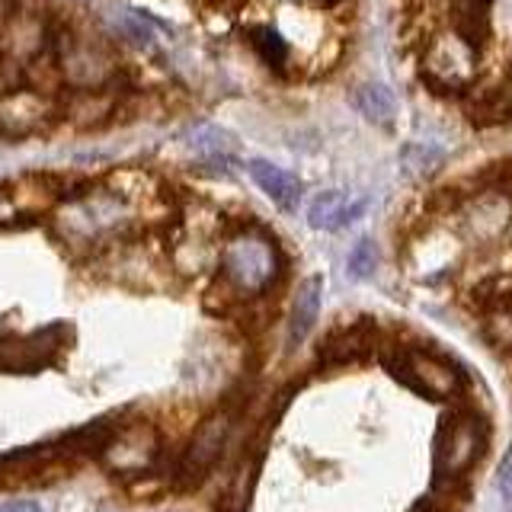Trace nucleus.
I'll list each match as a JSON object with an SVG mask.
<instances>
[{
	"label": "nucleus",
	"mask_w": 512,
	"mask_h": 512,
	"mask_svg": "<svg viewBox=\"0 0 512 512\" xmlns=\"http://www.w3.org/2000/svg\"><path fill=\"white\" fill-rule=\"evenodd\" d=\"M285 272H288V263L276 237L263 231L256 221L228 218V237H224V244H221L218 276L228 282L240 298L256 301V298L279 292Z\"/></svg>",
	"instance_id": "1"
},
{
	"label": "nucleus",
	"mask_w": 512,
	"mask_h": 512,
	"mask_svg": "<svg viewBox=\"0 0 512 512\" xmlns=\"http://www.w3.org/2000/svg\"><path fill=\"white\" fill-rule=\"evenodd\" d=\"M378 359L397 381H404L407 388L420 391L429 400H458L464 394L461 368L426 346L394 343L388 346V352L378 349Z\"/></svg>",
	"instance_id": "2"
},
{
	"label": "nucleus",
	"mask_w": 512,
	"mask_h": 512,
	"mask_svg": "<svg viewBox=\"0 0 512 512\" xmlns=\"http://www.w3.org/2000/svg\"><path fill=\"white\" fill-rule=\"evenodd\" d=\"M237 416L234 410H215L205 413L196 423V429L189 432V439L183 442V452L176 458L173 468V490H196L205 484V477L215 471V464L221 461L224 448L231 445L234 429H237Z\"/></svg>",
	"instance_id": "3"
},
{
	"label": "nucleus",
	"mask_w": 512,
	"mask_h": 512,
	"mask_svg": "<svg viewBox=\"0 0 512 512\" xmlns=\"http://www.w3.org/2000/svg\"><path fill=\"white\" fill-rule=\"evenodd\" d=\"M487 423L474 410H448L436 432V474L439 480H464L484 458Z\"/></svg>",
	"instance_id": "4"
},
{
	"label": "nucleus",
	"mask_w": 512,
	"mask_h": 512,
	"mask_svg": "<svg viewBox=\"0 0 512 512\" xmlns=\"http://www.w3.org/2000/svg\"><path fill=\"white\" fill-rule=\"evenodd\" d=\"M80 458H74L58 439L20 448L0 458V490H45L68 480L77 471Z\"/></svg>",
	"instance_id": "5"
},
{
	"label": "nucleus",
	"mask_w": 512,
	"mask_h": 512,
	"mask_svg": "<svg viewBox=\"0 0 512 512\" xmlns=\"http://www.w3.org/2000/svg\"><path fill=\"white\" fill-rule=\"evenodd\" d=\"M164 448L167 442L160 436L157 423L148 420V416H132V420L119 429L112 448L103 455V468L128 487V484H135L138 477L154 471V464L164 455Z\"/></svg>",
	"instance_id": "6"
},
{
	"label": "nucleus",
	"mask_w": 512,
	"mask_h": 512,
	"mask_svg": "<svg viewBox=\"0 0 512 512\" xmlns=\"http://www.w3.org/2000/svg\"><path fill=\"white\" fill-rule=\"evenodd\" d=\"M461 218L458 234L474 247H490L512 228V196L500 189H480L464 196L455 208Z\"/></svg>",
	"instance_id": "7"
},
{
	"label": "nucleus",
	"mask_w": 512,
	"mask_h": 512,
	"mask_svg": "<svg viewBox=\"0 0 512 512\" xmlns=\"http://www.w3.org/2000/svg\"><path fill=\"white\" fill-rule=\"evenodd\" d=\"M64 119V100H52L29 87L7 90L0 96V135H36Z\"/></svg>",
	"instance_id": "8"
},
{
	"label": "nucleus",
	"mask_w": 512,
	"mask_h": 512,
	"mask_svg": "<svg viewBox=\"0 0 512 512\" xmlns=\"http://www.w3.org/2000/svg\"><path fill=\"white\" fill-rule=\"evenodd\" d=\"M378 327L372 317H356L343 327L327 330V336L317 346V365L330 372H343L349 365H359L365 359L378 356Z\"/></svg>",
	"instance_id": "9"
},
{
	"label": "nucleus",
	"mask_w": 512,
	"mask_h": 512,
	"mask_svg": "<svg viewBox=\"0 0 512 512\" xmlns=\"http://www.w3.org/2000/svg\"><path fill=\"white\" fill-rule=\"evenodd\" d=\"M320 301H324V279L311 276L304 279L292 301H288V314H285V340L292 349L308 343V336L314 333V324L320 317Z\"/></svg>",
	"instance_id": "10"
},
{
	"label": "nucleus",
	"mask_w": 512,
	"mask_h": 512,
	"mask_svg": "<svg viewBox=\"0 0 512 512\" xmlns=\"http://www.w3.org/2000/svg\"><path fill=\"white\" fill-rule=\"evenodd\" d=\"M132 420V416H122V413H109V416H96V420L77 426L71 432H64V436L58 439L74 458H100L112 448V442H116L119 429Z\"/></svg>",
	"instance_id": "11"
},
{
	"label": "nucleus",
	"mask_w": 512,
	"mask_h": 512,
	"mask_svg": "<svg viewBox=\"0 0 512 512\" xmlns=\"http://www.w3.org/2000/svg\"><path fill=\"white\" fill-rule=\"evenodd\" d=\"M365 212H368V196L349 199L343 189H327V192H317L311 199L308 224L314 231H336V228H349V224L362 218Z\"/></svg>",
	"instance_id": "12"
},
{
	"label": "nucleus",
	"mask_w": 512,
	"mask_h": 512,
	"mask_svg": "<svg viewBox=\"0 0 512 512\" xmlns=\"http://www.w3.org/2000/svg\"><path fill=\"white\" fill-rule=\"evenodd\" d=\"M119 112V96H112L106 90H84V93H71L64 100V119L74 128L87 132V128H100Z\"/></svg>",
	"instance_id": "13"
},
{
	"label": "nucleus",
	"mask_w": 512,
	"mask_h": 512,
	"mask_svg": "<svg viewBox=\"0 0 512 512\" xmlns=\"http://www.w3.org/2000/svg\"><path fill=\"white\" fill-rule=\"evenodd\" d=\"M247 170L253 176V183L260 186L266 196L282 208V212H295L298 202H301V183H298L295 173L269 164V160H250Z\"/></svg>",
	"instance_id": "14"
},
{
	"label": "nucleus",
	"mask_w": 512,
	"mask_h": 512,
	"mask_svg": "<svg viewBox=\"0 0 512 512\" xmlns=\"http://www.w3.org/2000/svg\"><path fill=\"white\" fill-rule=\"evenodd\" d=\"M455 32L471 52H484L490 39V0H458L455 4Z\"/></svg>",
	"instance_id": "15"
},
{
	"label": "nucleus",
	"mask_w": 512,
	"mask_h": 512,
	"mask_svg": "<svg viewBox=\"0 0 512 512\" xmlns=\"http://www.w3.org/2000/svg\"><path fill=\"white\" fill-rule=\"evenodd\" d=\"M356 109L372 125L388 128L397 119V96L384 84H362L356 90Z\"/></svg>",
	"instance_id": "16"
},
{
	"label": "nucleus",
	"mask_w": 512,
	"mask_h": 512,
	"mask_svg": "<svg viewBox=\"0 0 512 512\" xmlns=\"http://www.w3.org/2000/svg\"><path fill=\"white\" fill-rule=\"evenodd\" d=\"M186 144L205 160H231L237 154V138H231L218 125H202L196 132H189Z\"/></svg>",
	"instance_id": "17"
},
{
	"label": "nucleus",
	"mask_w": 512,
	"mask_h": 512,
	"mask_svg": "<svg viewBox=\"0 0 512 512\" xmlns=\"http://www.w3.org/2000/svg\"><path fill=\"white\" fill-rule=\"evenodd\" d=\"M442 167V151L432 148V144H407L404 154H400V170H404L407 180H426Z\"/></svg>",
	"instance_id": "18"
},
{
	"label": "nucleus",
	"mask_w": 512,
	"mask_h": 512,
	"mask_svg": "<svg viewBox=\"0 0 512 512\" xmlns=\"http://www.w3.org/2000/svg\"><path fill=\"white\" fill-rule=\"evenodd\" d=\"M378 260H381L378 247L368 237H362V240H356V244H352V250L346 256V276L352 282H368L378 272Z\"/></svg>",
	"instance_id": "19"
},
{
	"label": "nucleus",
	"mask_w": 512,
	"mask_h": 512,
	"mask_svg": "<svg viewBox=\"0 0 512 512\" xmlns=\"http://www.w3.org/2000/svg\"><path fill=\"white\" fill-rule=\"evenodd\" d=\"M250 39H253V48L260 52V58L269 64V68H276V71L285 68V61H288V45H285V39L279 36L276 29H272V26H256V29L250 32Z\"/></svg>",
	"instance_id": "20"
},
{
	"label": "nucleus",
	"mask_w": 512,
	"mask_h": 512,
	"mask_svg": "<svg viewBox=\"0 0 512 512\" xmlns=\"http://www.w3.org/2000/svg\"><path fill=\"white\" fill-rule=\"evenodd\" d=\"M496 487H500L503 500H506V503H512V452L503 458L500 471H496Z\"/></svg>",
	"instance_id": "21"
},
{
	"label": "nucleus",
	"mask_w": 512,
	"mask_h": 512,
	"mask_svg": "<svg viewBox=\"0 0 512 512\" xmlns=\"http://www.w3.org/2000/svg\"><path fill=\"white\" fill-rule=\"evenodd\" d=\"M410 512H439V509H436V503H432V500H423V503H416Z\"/></svg>",
	"instance_id": "22"
},
{
	"label": "nucleus",
	"mask_w": 512,
	"mask_h": 512,
	"mask_svg": "<svg viewBox=\"0 0 512 512\" xmlns=\"http://www.w3.org/2000/svg\"><path fill=\"white\" fill-rule=\"evenodd\" d=\"M202 4H212V7H237L240 0H202Z\"/></svg>",
	"instance_id": "23"
},
{
	"label": "nucleus",
	"mask_w": 512,
	"mask_h": 512,
	"mask_svg": "<svg viewBox=\"0 0 512 512\" xmlns=\"http://www.w3.org/2000/svg\"><path fill=\"white\" fill-rule=\"evenodd\" d=\"M509 512H512V509H509Z\"/></svg>",
	"instance_id": "24"
}]
</instances>
